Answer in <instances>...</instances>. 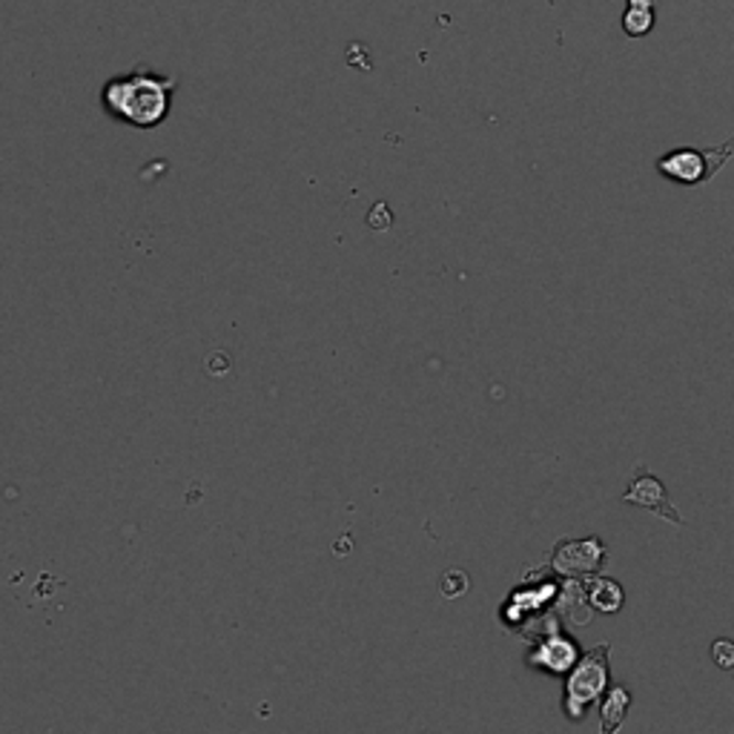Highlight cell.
Listing matches in <instances>:
<instances>
[{
	"label": "cell",
	"instance_id": "52a82bcc",
	"mask_svg": "<svg viewBox=\"0 0 734 734\" xmlns=\"http://www.w3.org/2000/svg\"><path fill=\"white\" fill-rule=\"evenodd\" d=\"M631 692H628V685H611L603 692L599 698V732L603 734H614L617 728L626 723L628 709H631Z\"/></svg>",
	"mask_w": 734,
	"mask_h": 734
},
{
	"label": "cell",
	"instance_id": "3957f363",
	"mask_svg": "<svg viewBox=\"0 0 734 734\" xmlns=\"http://www.w3.org/2000/svg\"><path fill=\"white\" fill-rule=\"evenodd\" d=\"M732 156H734V138H728L726 143H721V147H712V150L680 147V150H671L666 152V156L657 158V172H660L663 179L674 181V184L700 187L706 184L709 179H714Z\"/></svg>",
	"mask_w": 734,
	"mask_h": 734
},
{
	"label": "cell",
	"instance_id": "8992f818",
	"mask_svg": "<svg viewBox=\"0 0 734 734\" xmlns=\"http://www.w3.org/2000/svg\"><path fill=\"white\" fill-rule=\"evenodd\" d=\"M620 499L626 502V506L646 508V511L657 513V517H663V520L674 522V525H683V517L678 513V508L671 506L669 491H666V486L655 477V474H649V471L637 474V477L631 479L628 491L623 493Z\"/></svg>",
	"mask_w": 734,
	"mask_h": 734
},
{
	"label": "cell",
	"instance_id": "30bf717a",
	"mask_svg": "<svg viewBox=\"0 0 734 734\" xmlns=\"http://www.w3.org/2000/svg\"><path fill=\"white\" fill-rule=\"evenodd\" d=\"M712 660L717 669L723 671H734V642L721 637V640L712 642Z\"/></svg>",
	"mask_w": 734,
	"mask_h": 734
},
{
	"label": "cell",
	"instance_id": "7a4b0ae2",
	"mask_svg": "<svg viewBox=\"0 0 734 734\" xmlns=\"http://www.w3.org/2000/svg\"><path fill=\"white\" fill-rule=\"evenodd\" d=\"M608 642H599L594 649L585 651L577 660V666L565 674V692H563V712L568 721L579 723L585 712L603 698L611 680V666H608Z\"/></svg>",
	"mask_w": 734,
	"mask_h": 734
},
{
	"label": "cell",
	"instance_id": "6da1fadb",
	"mask_svg": "<svg viewBox=\"0 0 734 734\" xmlns=\"http://www.w3.org/2000/svg\"><path fill=\"white\" fill-rule=\"evenodd\" d=\"M175 78L158 72L138 70L127 75H115L100 89V107L113 115L115 121L129 124L136 129H156L170 118Z\"/></svg>",
	"mask_w": 734,
	"mask_h": 734
},
{
	"label": "cell",
	"instance_id": "277c9868",
	"mask_svg": "<svg viewBox=\"0 0 734 734\" xmlns=\"http://www.w3.org/2000/svg\"><path fill=\"white\" fill-rule=\"evenodd\" d=\"M608 563L606 542L597 536L585 540H560L551 554V571L560 579H588Z\"/></svg>",
	"mask_w": 734,
	"mask_h": 734
},
{
	"label": "cell",
	"instance_id": "5b68a950",
	"mask_svg": "<svg viewBox=\"0 0 734 734\" xmlns=\"http://www.w3.org/2000/svg\"><path fill=\"white\" fill-rule=\"evenodd\" d=\"M531 642H534V646L528 649L525 663L536 671H545L551 678L568 674V671L577 666L579 657H583L577 640L560 635V628H551V631H545L542 637H534Z\"/></svg>",
	"mask_w": 734,
	"mask_h": 734
},
{
	"label": "cell",
	"instance_id": "ba28073f",
	"mask_svg": "<svg viewBox=\"0 0 734 734\" xmlns=\"http://www.w3.org/2000/svg\"><path fill=\"white\" fill-rule=\"evenodd\" d=\"M585 585V597L592 603V608H597L599 614H617L626 603V592L623 585L611 577H603V574H594V577L583 579Z\"/></svg>",
	"mask_w": 734,
	"mask_h": 734
},
{
	"label": "cell",
	"instance_id": "9c48e42d",
	"mask_svg": "<svg viewBox=\"0 0 734 734\" xmlns=\"http://www.w3.org/2000/svg\"><path fill=\"white\" fill-rule=\"evenodd\" d=\"M657 0H628L623 12V32L628 38H646L655 29Z\"/></svg>",
	"mask_w": 734,
	"mask_h": 734
}]
</instances>
